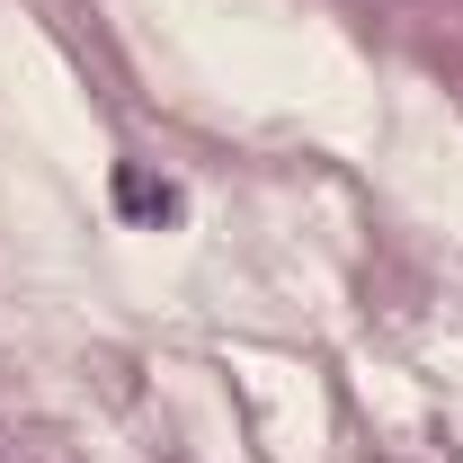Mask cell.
Here are the masks:
<instances>
[{
    "mask_svg": "<svg viewBox=\"0 0 463 463\" xmlns=\"http://www.w3.org/2000/svg\"><path fill=\"white\" fill-rule=\"evenodd\" d=\"M116 196H125L134 214H178V196H170V187H152V178H134V170L116 178Z\"/></svg>",
    "mask_w": 463,
    "mask_h": 463,
    "instance_id": "obj_1",
    "label": "cell"
}]
</instances>
